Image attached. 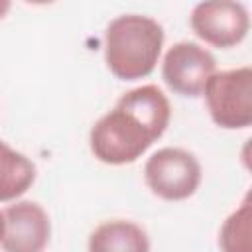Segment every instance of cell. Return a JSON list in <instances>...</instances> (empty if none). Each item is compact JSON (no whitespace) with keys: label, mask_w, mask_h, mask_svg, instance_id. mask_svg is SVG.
Here are the masks:
<instances>
[{"label":"cell","mask_w":252,"mask_h":252,"mask_svg":"<svg viewBox=\"0 0 252 252\" xmlns=\"http://www.w3.org/2000/svg\"><path fill=\"white\" fill-rule=\"evenodd\" d=\"M2 236H4V213L0 211V242H2Z\"/></svg>","instance_id":"7c38bea8"},{"label":"cell","mask_w":252,"mask_h":252,"mask_svg":"<svg viewBox=\"0 0 252 252\" xmlns=\"http://www.w3.org/2000/svg\"><path fill=\"white\" fill-rule=\"evenodd\" d=\"M10 6H12V4H10L8 0H0V20L6 16V12L10 10Z\"/></svg>","instance_id":"8fae6325"},{"label":"cell","mask_w":252,"mask_h":252,"mask_svg":"<svg viewBox=\"0 0 252 252\" xmlns=\"http://www.w3.org/2000/svg\"><path fill=\"white\" fill-rule=\"evenodd\" d=\"M213 122L226 130H240L252 124V69L238 67L217 71L205 91Z\"/></svg>","instance_id":"3957f363"},{"label":"cell","mask_w":252,"mask_h":252,"mask_svg":"<svg viewBox=\"0 0 252 252\" xmlns=\"http://www.w3.org/2000/svg\"><path fill=\"white\" fill-rule=\"evenodd\" d=\"M35 181L33 161L0 140V203L16 201Z\"/></svg>","instance_id":"9c48e42d"},{"label":"cell","mask_w":252,"mask_h":252,"mask_svg":"<svg viewBox=\"0 0 252 252\" xmlns=\"http://www.w3.org/2000/svg\"><path fill=\"white\" fill-rule=\"evenodd\" d=\"M171 120L167 96L156 85H142L124 93L116 106L91 128V152L108 165L136 161L163 136Z\"/></svg>","instance_id":"6da1fadb"},{"label":"cell","mask_w":252,"mask_h":252,"mask_svg":"<svg viewBox=\"0 0 252 252\" xmlns=\"http://www.w3.org/2000/svg\"><path fill=\"white\" fill-rule=\"evenodd\" d=\"M89 252H150V238L132 220H108L91 232Z\"/></svg>","instance_id":"ba28073f"},{"label":"cell","mask_w":252,"mask_h":252,"mask_svg":"<svg viewBox=\"0 0 252 252\" xmlns=\"http://www.w3.org/2000/svg\"><path fill=\"white\" fill-rule=\"evenodd\" d=\"M163 47V28L150 16L124 14L114 18L104 32V61L120 81L148 77Z\"/></svg>","instance_id":"7a4b0ae2"},{"label":"cell","mask_w":252,"mask_h":252,"mask_svg":"<svg viewBox=\"0 0 252 252\" xmlns=\"http://www.w3.org/2000/svg\"><path fill=\"white\" fill-rule=\"evenodd\" d=\"M191 30L205 43L228 49L238 45L250 30V16L240 2H199L189 18Z\"/></svg>","instance_id":"8992f818"},{"label":"cell","mask_w":252,"mask_h":252,"mask_svg":"<svg viewBox=\"0 0 252 252\" xmlns=\"http://www.w3.org/2000/svg\"><path fill=\"white\" fill-rule=\"evenodd\" d=\"M222 252H252V201L246 193L240 207L228 215L219 232Z\"/></svg>","instance_id":"30bf717a"},{"label":"cell","mask_w":252,"mask_h":252,"mask_svg":"<svg viewBox=\"0 0 252 252\" xmlns=\"http://www.w3.org/2000/svg\"><path fill=\"white\" fill-rule=\"evenodd\" d=\"M217 73V61L211 51L195 41L171 45L161 63V79L179 96H201L209 79Z\"/></svg>","instance_id":"5b68a950"},{"label":"cell","mask_w":252,"mask_h":252,"mask_svg":"<svg viewBox=\"0 0 252 252\" xmlns=\"http://www.w3.org/2000/svg\"><path fill=\"white\" fill-rule=\"evenodd\" d=\"M201 163L183 148H161L144 165L146 185L163 201L189 199L201 183Z\"/></svg>","instance_id":"277c9868"},{"label":"cell","mask_w":252,"mask_h":252,"mask_svg":"<svg viewBox=\"0 0 252 252\" xmlns=\"http://www.w3.org/2000/svg\"><path fill=\"white\" fill-rule=\"evenodd\" d=\"M51 236V222L41 205L16 201L4 211V252H43Z\"/></svg>","instance_id":"52a82bcc"}]
</instances>
